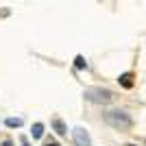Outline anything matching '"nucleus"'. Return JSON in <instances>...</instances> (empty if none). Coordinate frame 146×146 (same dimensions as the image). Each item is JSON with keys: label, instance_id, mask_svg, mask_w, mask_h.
I'll use <instances>...</instances> for the list:
<instances>
[{"label": "nucleus", "instance_id": "nucleus-1", "mask_svg": "<svg viewBox=\"0 0 146 146\" xmlns=\"http://www.w3.org/2000/svg\"><path fill=\"white\" fill-rule=\"evenodd\" d=\"M103 120L107 122L111 129H116V131H129V129L133 127V118L129 116L127 111H122V109H109V111H105Z\"/></svg>", "mask_w": 146, "mask_h": 146}, {"label": "nucleus", "instance_id": "nucleus-3", "mask_svg": "<svg viewBox=\"0 0 146 146\" xmlns=\"http://www.w3.org/2000/svg\"><path fill=\"white\" fill-rule=\"evenodd\" d=\"M72 137H74V144L76 146H92V137L87 133V129H83V127L72 129Z\"/></svg>", "mask_w": 146, "mask_h": 146}, {"label": "nucleus", "instance_id": "nucleus-6", "mask_svg": "<svg viewBox=\"0 0 146 146\" xmlns=\"http://www.w3.org/2000/svg\"><path fill=\"white\" fill-rule=\"evenodd\" d=\"M31 135H33V140H39V137L44 135V124H42V122H35V124H33Z\"/></svg>", "mask_w": 146, "mask_h": 146}, {"label": "nucleus", "instance_id": "nucleus-11", "mask_svg": "<svg viewBox=\"0 0 146 146\" xmlns=\"http://www.w3.org/2000/svg\"><path fill=\"white\" fill-rule=\"evenodd\" d=\"M22 146H29V144H26V142H24V144H22Z\"/></svg>", "mask_w": 146, "mask_h": 146}, {"label": "nucleus", "instance_id": "nucleus-10", "mask_svg": "<svg viewBox=\"0 0 146 146\" xmlns=\"http://www.w3.org/2000/svg\"><path fill=\"white\" fill-rule=\"evenodd\" d=\"M0 146H13V144H11V142H9V140H5V142H2V144H0Z\"/></svg>", "mask_w": 146, "mask_h": 146}, {"label": "nucleus", "instance_id": "nucleus-8", "mask_svg": "<svg viewBox=\"0 0 146 146\" xmlns=\"http://www.w3.org/2000/svg\"><path fill=\"white\" fill-rule=\"evenodd\" d=\"M74 66H76V70H83V68H87V61L83 55H76V59H74Z\"/></svg>", "mask_w": 146, "mask_h": 146}, {"label": "nucleus", "instance_id": "nucleus-2", "mask_svg": "<svg viewBox=\"0 0 146 146\" xmlns=\"http://www.w3.org/2000/svg\"><path fill=\"white\" fill-rule=\"evenodd\" d=\"M83 96H85V100H90L94 105H107L116 98L111 90H103V87H87L83 92Z\"/></svg>", "mask_w": 146, "mask_h": 146}, {"label": "nucleus", "instance_id": "nucleus-7", "mask_svg": "<svg viewBox=\"0 0 146 146\" xmlns=\"http://www.w3.org/2000/svg\"><path fill=\"white\" fill-rule=\"evenodd\" d=\"M5 124H7L9 129H20L22 124H24V120H22V118H7Z\"/></svg>", "mask_w": 146, "mask_h": 146}, {"label": "nucleus", "instance_id": "nucleus-4", "mask_svg": "<svg viewBox=\"0 0 146 146\" xmlns=\"http://www.w3.org/2000/svg\"><path fill=\"white\" fill-rule=\"evenodd\" d=\"M50 127L55 129L57 135H68V127H66V122L61 120V118H52V120H50Z\"/></svg>", "mask_w": 146, "mask_h": 146}, {"label": "nucleus", "instance_id": "nucleus-5", "mask_svg": "<svg viewBox=\"0 0 146 146\" xmlns=\"http://www.w3.org/2000/svg\"><path fill=\"white\" fill-rule=\"evenodd\" d=\"M118 83H120L122 87L131 90V87H133V74H131V72H124V74H120V76H118Z\"/></svg>", "mask_w": 146, "mask_h": 146}, {"label": "nucleus", "instance_id": "nucleus-9", "mask_svg": "<svg viewBox=\"0 0 146 146\" xmlns=\"http://www.w3.org/2000/svg\"><path fill=\"white\" fill-rule=\"evenodd\" d=\"M44 146H59V144H57V142H46Z\"/></svg>", "mask_w": 146, "mask_h": 146}]
</instances>
